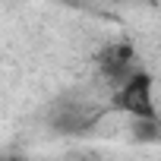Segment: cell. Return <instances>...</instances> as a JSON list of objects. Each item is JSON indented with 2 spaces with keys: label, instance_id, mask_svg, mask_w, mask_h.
<instances>
[{
  "label": "cell",
  "instance_id": "6da1fadb",
  "mask_svg": "<svg viewBox=\"0 0 161 161\" xmlns=\"http://www.w3.org/2000/svg\"><path fill=\"white\" fill-rule=\"evenodd\" d=\"M114 108L130 114L133 120H155L158 108L152 98V76L148 73H130V79L114 92Z\"/></svg>",
  "mask_w": 161,
  "mask_h": 161
},
{
  "label": "cell",
  "instance_id": "7a4b0ae2",
  "mask_svg": "<svg viewBox=\"0 0 161 161\" xmlns=\"http://www.w3.org/2000/svg\"><path fill=\"white\" fill-rule=\"evenodd\" d=\"M133 44L130 41H114V44H104L98 54H95V63L101 69V76L108 82H126L130 79V66H133Z\"/></svg>",
  "mask_w": 161,
  "mask_h": 161
},
{
  "label": "cell",
  "instance_id": "3957f363",
  "mask_svg": "<svg viewBox=\"0 0 161 161\" xmlns=\"http://www.w3.org/2000/svg\"><path fill=\"white\" fill-rule=\"evenodd\" d=\"M133 139L136 142H158L161 139V120H133Z\"/></svg>",
  "mask_w": 161,
  "mask_h": 161
},
{
  "label": "cell",
  "instance_id": "277c9868",
  "mask_svg": "<svg viewBox=\"0 0 161 161\" xmlns=\"http://www.w3.org/2000/svg\"><path fill=\"white\" fill-rule=\"evenodd\" d=\"M0 161H3V158H0Z\"/></svg>",
  "mask_w": 161,
  "mask_h": 161
}]
</instances>
